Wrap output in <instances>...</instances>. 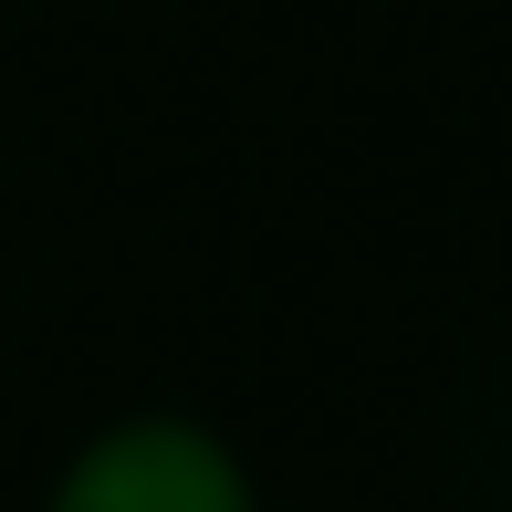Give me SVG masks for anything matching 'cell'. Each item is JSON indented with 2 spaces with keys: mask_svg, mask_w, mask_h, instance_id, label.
Wrapping results in <instances>:
<instances>
[{
  "mask_svg": "<svg viewBox=\"0 0 512 512\" xmlns=\"http://www.w3.org/2000/svg\"><path fill=\"white\" fill-rule=\"evenodd\" d=\"M42 512H262V481L209 418L136 408V418H105L95 439H74Z\"/></svg>",
  "mask_w": 512,
  "mask_h": 512,
  "instance_id": "obj_1",
  "label": "cell"
}]
</instances>
